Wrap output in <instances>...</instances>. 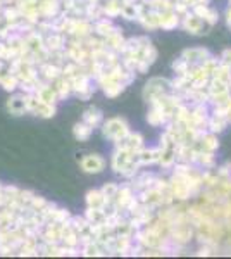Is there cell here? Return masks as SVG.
<instances>
[{
	"label": "cell",
	"instance_id": "9c48e42d",
	"mask_svg": "<svg viewBox=\"0 0 231 259\" xmlns=\"http://www.w3.org/2000/svg\"><path fill=\"white\" fill-rule=\"evenodd\" d=\"M91 132H94V128H91L90 124H86L85 121H83V123H78L76 126H74V137L79 140H86L88 137L91 135Z\"/></svg>",
	"mask_w": 231,
	"mask_h": 259
},
{
	"label": "cell",
	"instance_id": "5b68a950",
	"mask_svg": "<svg viewBox=\"0 0 231 259\" xmlns=\"http://www.w3.org/2000/svg\"><path fill=\"white\" fill-rule=\"evenodd\" d=\"M204 23L205 21L200 18V16H197V14H188L187 18H184L183 21V28L187 31H190V33H202L204 30Z\"/></svg>",
	"mask_w": 231,
	"mask_h": 259
},
{
	"label": "cell",
	"instance_id": "52a82bcc",
	"mask_svg": "<svg viewBox=\"0 0 231 259\" xmlns=\"http://www.w3.org/2000/svg\"><path fill=\"white\" fill-rule=\"evenodd\" d=\"M83 121H85L86 124H90L91 128H95L97 124H100V121H102V114H100L99 109H88L85 111V114H83Z\"/></svg>",
	"mask_w": 231,
	"mask_h": 259
},
{
	"label": "cell",
	"instance_id": "6da1fadb",
	"mask_svg": "<svg viewBox=\"0 0 231 259\" xmlns=\"http://www.w3.org/2000/svg\"><path fill=\"white\" fill-rule=\"evenodd\" d=\"M102 132H104V137H106V139L119 142L121 139H124V137L128 135L129 130H128V124H126L124 119L114 118V119H109L107 123H104Z\"/></svg>",
	"mask_w": 231,
	"mask_h": 259
},
{
	"label": "cell",
	"instance_id": "ba28073f",
	"mask_svg": "<svg viewBox=\"0 0 231 259\" xmlns=\"http://www.w3.org/2000/svg\"><path fill=\"white\" fill-rule=\"evenodd\" d=\"M117 30V28H114L112 26L111 23H109V21H99V23L95 24V33L97 35H100V36H104V38H107L109 35H112V33H114Z\"/></svg>",
	"mask_w": 231,
	"mask_h": 259
},
{
	"label": "cell",
	"instance_id": "30bf717a",
	"mask_svg": "<svg viewBox=\"0 0 231 259\" xmlns=\"http://www.w3.org/2000/svg\"><path fill=\"white\" fill-rule=\"evenodd\" d=\"M222 64H224V66L231 64V50H226V52L222 54Z\"/></svg>",
	"mask_w": 231,
	"mask_h": 259
},
{
	"label": "cell",
	"instance_id": "8992f818",
	"mask_svg": "<svg viewBox=\"0 0 231 259\" xmlns=\"http://www.w3.org/2000/svg\"><path fill=\"white\" fill-rule=\"evenodd\" d=\"M7 109L12 114H23L24 111H28V102H26V95H18V97H12L7 102Z\"/></svg>",
	"mask_w": 231,
	"mask_h": 259
},
{
	"label": "cell",
	"instance_id": "3957f363",
	"mask_svg": "<svg viewBox=\"0 0 231 259\" xmlns=\"http://www.w3.org/2000/svg\"><path fill=\"white\" fill-rule=\"evenodd\" d=\"M106 166V161L100 156H86L85 159L81 161V168L86 171V173H100Z\"/></svg>",
	"mask_w": 231,
	"mask_h": 259
},
{
	"label": "cell",
	"instance_id": "277c9868",
	"mask_svg": "<svg viewBox=\"0 0 231 259\" xmlns=\"http://www.w3.org/2000/svg\"><path fill=\"white\" fill-rule=\"evenodd\" d=\"M40 16L45 19H52L59 11V0H41L38 4Z\"/></svg>",
	"mask_w": 231,
	"mask_h": 259
},
{
	"label": "cell",
	"instance_id": "7a4b0ae2",
	"mask_svg": "<svg viewBox=\"0 0 231 259\" xmlns=\"http://www.w3.org/2000/svg\"><path fill=\"white\" fill-rule=\"evenodd\" d=\"M171 89H173V85H171V83L167 81V80L154 78V80H150L149 83H147L144 95H145L147 102H152L154 99L162 97V95H167L171 92Z\"/></svg>",
	"mask_w": 231,
	"mask_h": 259
}]
</instances>
